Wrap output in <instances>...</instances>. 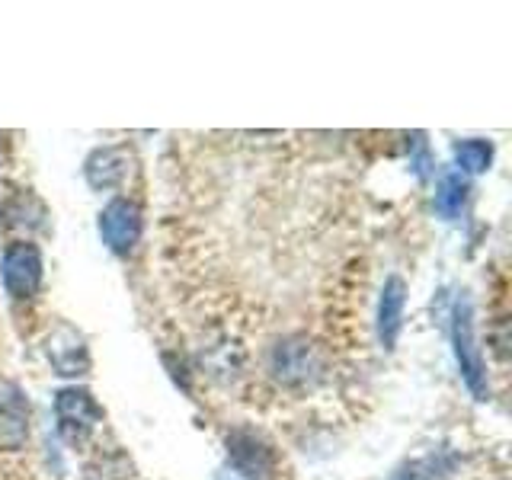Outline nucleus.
Masks as SVG:
<instances>
[{
  "label": "nucleus",
  "mask_w": 512,
  "mask_h": 480,
  "mask_svg": "<svg viewBox=\"0 0 512 480\" xmlns=\"http://www.w3.org/2000/svg\"><path fill=\"white\" fill-rule=\"evenodd\" d=\"M452 346L458 372L468 384L474 400H490V381H487V362L484 349L477 346V327H474V304L468 295H461L452 308Z\"/></svg>",
  "instance_id": "f257e3e1"
},
{
  "label": "nucleus",
  "mask_w": 512,
  "mask_h": 480,
  "mask_svg": "<svg viewBox=\"0 0 512 480\" xmlns=\"http://www.w3.org/2000/svg\"><path fill=\"white\" fill-rule=\"evenodd\" d=\"M106 410L87 388L68 384L55 394V426L68 448H84L103 426Z\"/></svg>",
  "instance_id": "f03ea898"
},
{
  "label": "nucleus",
  "mask_w": 512,
  "mask_h": 480,
  "mask_svg": "<svg viewBox=\"0 0 512 480\" xmlns=\"http://www.w3.org/2000/svg\"><path fill=\"white\" fill-rule=\"evenodd\" d=\"M0 279H4V292L13 301H29L39 295L45 282V260L42 250L32 240H13L0 256Z\"/></svg>",
  "instance_id": "7ed1b4c3"
},
{
  "label": "nucleus",
  "mask_w": 512,
  "mask_h": 480,
  "mask_svg": "<svg viewBox=\"0 0 512 480\" xmlns=\"http://www.w3.org/2000/svg\"><path fill=\"white\" fill-rule=\"evenodd\" d=\"M96 228H100V237H103V244L112 250V253H119V256H128L135 247H138V240L144 234V212H141V205L135 199H128V196H116V199H109L103 205V212H100V221H96Z\"/></svg>",
  "instance_id": "20e7f679"
},
{
  "label": "nucleus",
  "mask_w": 512,
  "mask_h": 480,
  "mask_svg": "<svg viewBox=\"0 0 512 480\" xmlns=\"http://www.w3.org/2000/svg\"><path fill=\"white\" fill-rule=\"evenodd\" d=\"M42 349H45L48 365H52L58 375H64V378H84V375H90L93 359H90L87 336L80 333L77 327H71L68 320H61V324H55L52 330H48Z\"/></svg>",
  "instance_id": "39448f33"
},
{
  "label": "nucleus",
  "mask_w": 512,
  "mask_h": 480,
  "mask_svg": "<svg viewBox=\"0 0 512 480\" xmlns=\"http://www.w3.org/2000/svg\"><path fill=\"white\" fill-rule=\"evenodd\" d=\"M32 436L29 394L10 378H0V452H23Z\"/></svg>",
  "instance_id": "423d86ee"
},
{
  "label": "nucleus",
  "mask_w": 512,
  "mask_h": 480,
  "mask_svg": "<svg viewBox=\"0 0 512 480\" xmlns=\"http://www.w3.org/2000/svg\"><path fill=\"white\" fill-rule=\"evenodd\" d=\"M135 151L128 144H106V148H96L87 164H84V176L90 189L96 192H112L122 189L128 183V176L135 173Z\"/></svg>",
  "instance_id": "0eeeda50"
},
{
  "label": "nucleus",
  "mask_w": 512,
  "mask_h": 480,
  "mask_svg": "<svg viewBox=\"0 0 512 480\" xmlns=\"http://www.w3.org/2000/svg\"><path fill=\"white\" fill-rule=\"evenodd\" d=\"M404 311H407V282L400 276H388L378 295V340L384 349L397 346L400 327H404Z\"/></svg>",
  "instance_id": "6e6552de"
},
{
  "label": "nucleus",
  "mask_w": 512,
  "mask_h": 480,
  "mask_svg": "<svg viewBox=\"0 0 512 480\" xmlns=\"http://www.w3.org/2000/svg\"><path fill=\"white\" fill-rule=\"evenodd\" d=\"M228 455H231V471L244 480H260L272 471V452L247 429H237L228 436Z\"/></svg>",
  "instance_id": "1a4fd4ad"
},
{
  "label": "nucleus",
  "mask_w": 512,
  "mask_h": 480,
  "mask_svg": "<svg viewBox=\"0 0 512 480\" xmlns=\"http://www.w3.org/2000/svg\"><path fill=\"white\" fill-rule=\"evenodd\" d=\"M468 176H461L458 170H445L436 183V196H432V208H436V215L445 218V221H458L464 205H468Z\"/></svg>",
  "instance_id": "9d476101"
},
{
  "label": "nucleus",
  "mask_w": 512,
  "mask_h": 480,
  "mask_svg": "<svg viewBox=\"0 0 512 480\" xmlns=\"http://www.w3.org/2000/svg\"><path fill=\"white\" fill-rule=\"evenodd\" d=\"M493 144L484 138H464L455 144V167L461 176H477V173H487L493 164Z\"/></svg>",
  "instance_id": "9b49d317"
},
{
  "label": "nucleus",
  "mask_w": 512,
  "mask_h": 480,
  "mask_svg": "<svg viewBox=\"0 0 512 480\" xmlns=\"http://www.w3.org/2000/svg\"><path fill=\"white\" fill-rule=\"evenodd\" d=\"M218 480H244V477L234 474V471H221V474H218Z\"/></svg>",
  "instance_id": "f8f14e48"
},
{
  "label": "nucleus",
  "mask_w": 512,
  "mask_h": 480,
  "mask_svg": "<svg viewBox=\"0 0 512 480\" xmlns=\"http://www.w3.org/2000/svg\"><path fill=\"white\" fill-rule=\"evenodd\" d=\"M394 480H413V477H394Z\"/></svg>",
  "instance_id": "ddd939ff"
}]
</instances>
